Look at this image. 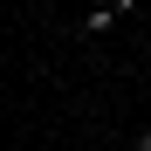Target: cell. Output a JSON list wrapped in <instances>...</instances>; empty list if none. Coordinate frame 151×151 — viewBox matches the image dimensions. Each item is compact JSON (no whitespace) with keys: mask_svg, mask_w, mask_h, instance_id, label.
Listing matches in <instances>:
<instances>
[{"mask_svg":"<svg viewBox=\"0 0 151 151\" xmlns=\"http://www.w3.org/2000/svg\"><path fill=\"white\" fill-rule=\"evenodd\" d=\"M137 7H144V0H96V7H89L83 21H76V35H83V41H96V35H110L117 21H131Z\"/></svg>","mask_w":151,"mask_h":151,"instance_id":"obj_1","label":"cell"},{"mask_svg":"<svg viewBox=\"0 0 151 151\" xmlns=\"http://www.w3.org/2000/svg\"><path fill=\"white\" fill-rule=\"evenodd\" d=\"M131 151H151V124H144V131H137V137H131Z\"/></svg>","mask_w":151,"mask_h":151,"instance_id":"obj_2","label":"cell"},{"mask_svg":"<svg viewBox=\"0 0 151 151\" xmlns=\"http://www.w3.org/2000/svg\"><path fill=\"white\" fill-rule=\"evenodd\" d=\"M89 151H117V144H89ZM124 151H131V144H124Z\"/></svg>","mask_w":151,"mask_h":151,"instance_id":"obj_3","label":"cell"}]
</instances>
